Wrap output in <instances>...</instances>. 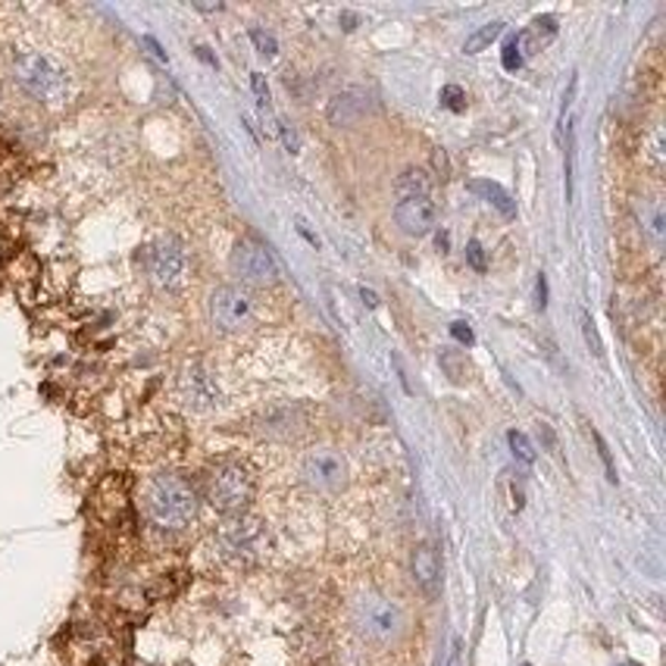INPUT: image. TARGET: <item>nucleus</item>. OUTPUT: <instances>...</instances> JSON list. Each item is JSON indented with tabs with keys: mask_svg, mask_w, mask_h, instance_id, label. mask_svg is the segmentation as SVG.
Instances as JSON below:
<instances>
[{
	"mask_svg": "<svg viewBox=\"0 0 666 666\" xmlns=\"http://www.w3.org/2000/svg\"><path fill=\"white\" fill-rule=\"evenodd\" d=\"M394 220L408 235L423 239L438 225V204L432 201V194H426V198H404L394 207Z\"/></svg>",
	"mask_w": 666,
	"mask_h": 666,
	"instance_id": "obj_8",
	"label": "nucleus"
},
{
	"mask_svg": "<svg viewBox=\"0 0 666 666\" xmlns=\"http://www.w3.org/2000/svg\"><path fill=\"white\" fill-rule=\"evenodd\" d=\"M179 391H182V401L188 408L198 410V413H207L220 404V389H216V379L204 370V367H188L179 379Z\"/></svg>",
	"mask_w": 666,
	"mask_h": 666,
	"instance_id": "obj_9",
	"label": "nucleus"
},
{
	"mask_svg": "<svg viewBox=\"0 0 666 666\" xmlns=\"http://www.w3.org/2000/svg\"><path fill=\"white\" fill-rule=\"evenodd\" d=\"M469 191H476L482 194L485 201L491 207H498L504 216H514L517 213V204H514V198L498 186V182H469Z\"/></svg>",
	"mask_w": 666,
	"mask_h": 666,
	"instance_id": "obj_14",
	"label": "nucleus"
},
{
	"mask_svg": "<svg viewBox=\"0 0 666 666\" xmlns=\"http://www.w3.org/2000/svg\"><path fill=\"white\" fill-rule=\"evenodd\" d=\"M251 41L257 44V51L263 56H273L278 51L276 38L269 35V32H263V29H251Z\"/></svg>",
	"mask_w": 666,
	"mask_h": 666,
	"instance_id": "obj_21",
	"label": "nucleus"
},
{
	"mask_svg": "<svg viewBox=\"0 0 666 666\" xmlns=\"http://www.w3.org/2000/svg\"><path fill=\"white\" fill-rule=\"evenodd\" d=\"M10 70H13L19 88L44 107H60L73 97V73L51 51L19 47V51H13Z\"/></svg>",
	"mask_w": 666,
	"mask_h": 666,
	"instance_id": "obj_1",
	"label": "nucleus"
},
{
	"mask_svg": "<svg viewBox=\"0 0 666 666\" xmlns=\"http://www.w3.org/2000/svg\"><path fill=\"white\" fill-rule=\"evenodd\" d=\"M300 479H304L307 488H314V491L335 495L348 482V463L332 447H314L304 457V463H300Z\"/></svg>",
	"mask_w": 666,
	"mask_h": 666,
	"instance_id": "obj_7",
	"label": "nucleus"
},
{
	"mask_svg": "<svg viewBox=\"0 0 666 666\" xmlns=\"http://www.w3.org/2000/svg\"><path fill=\"white\" fill-rule=\"evenodd\" d=\"M394 191H398L401 201L404 198H426V194H432V182H429V176L423 169H404L398 176V182H394Z\"/></svg>",
	"mask_w": 666,
	"mask_h": 666,
	"instance_id": "obj_13",
	"label": "nucleus"
},
{
	"mask_svg": "<svg viewBox=\"0 0 666 666\" xmlns=\"http://www.w3.org/2000/svg\"><path fill=\"white\" fill-rule=\"evenodd\" d=\"M141 510L154 529L182 532L198 517V488L179 473H160L145 485Z\"/></svg>",
	"mask_w": 666,
	"mask_h": 666,
	"instance_id": "obj_2",
	"label": "nucleus"
},
{
	"mask_svg": "<svg viewBox=\"0 0 666 666\" xmlns=\"http://www.w3.org/2000/svg\"><path fill=\"white\" fill-rule=\"evenodd\" d=\"M594 444H598V454H601V461H604V466H607V479L616 482V469H613V461H611V451H607V442L594 432Z\"/></svg>",
	"mask_w": 666,
	"mask_h": 666,
	"instance_id": "obj_24",
	"label": "nucleus"
},
{
	"mask_svg": "<svg viewBox=\"0 0 666 666\" xmlns=\"http://www.w3.org/2000/svg\"><path fill=\"white\" fill-rule=\"evenodd\" d=\"M204 495L216 514L241 517L257 495V476L247 463L222 461L210 469Z\"/></svg>",
	"mask_w": 666,
	"mask_h": 666,
	"instance_id": "obj_3",
	"label": "nucleus"
},
{
	"mask_svg": "<svg viewBox=\"0 0 666 666\" xmlns=\"http://www.w3.org/2000/svg\"><path fill=\"white\" fill-rule=\"evenodd\" d=\"M623 666H630V664H623Z\"/></svg>",
	"mask_w": 666,
	"mask_h": 666,
	"instance_id": "obj_28",
	"label": "nucleus"
},
{
	"mask_svg": "<svg viewBox=\"0 0 666 666\" xmlns=\"http://www.w3.org/2000/svg\"><path fill=\"white\" fill-rule=\"evenodd\" d=\"M451 335H454V338H457L461 345H466V348H469V345L476 341V335H473V329H469L466 323H454V326H451Z\"/></svg>",
	"mask_w": 666,
	"mask_h": 666,
	"instance_id": "obj_25",
	"label": "nucleus"
},
{
	"mask_svg": "<svg viewBox=\"0 0 666 666\" xmlns=\"http://www.w3.org/2000/svg\"><path fill=\"white\" fill-rule=\"evenodd\" d=\"M526 666H529V664H526Z\"/></svg>",
	"mask_w": 666,
	"mask_h": 666,
	"instance_id": "obj_30",
	"label": "nucleus"
},
{
	"mask_svg": "<svg viewBox=\"0 0 666 666\" xmlns=\"http://www.w3.org/2000/svg\"><path fill=\"white\" fill-rule=\"evenodd\" d=\"M145 273L150 285L160 292H176L188 276V251L186 244L172 235H163L145 251Z\"/></svg>",
	"mask_w": 666,
	"mask_h": 666,
	"instance_id": "obj_4",
	"label": "nucleus"
},
{
	"mask_svg": "<svg viewBox=\"0 0 666 666\" xmlns=\"http://www.w3.org/2000/svg\"><path fill=\"white\" fill-rule=\"evenodd\" d=\"M466 260H469V266H473V269L485 273V254H482L479 241H469V244H466Z\"/></svg>",
	"mask_w": 666,
	"mask_h": 666,
	"instance_id": "obj_23",
	"label": "nucleus"
},
{
	"mask_svg": "<svg viewBox=\"0 0 666 666\" xmlns=\"http://www.w3.org/2000/svg\"><path fill=\"white\" fill-rule=\"evenodd\" d=\"M442 104L447 110L463 113L466 110V92H463L461 85H444L442 88Z\"/></svg>",
	"mask_w": 666,
	"mask_h": 666,
	"instance_id": "obj_20",
	"label": "nucleus"
},
{
	"mask_svg": "<svg viewBox=\"0 0 666 666\" xmlns=\"http://www.w3.org/2000/svg\"><path fill=\"white\" fill-rule=\"evenodd\" d=\"M251 88H254V94H257L260 113H263V116H273V104H269V85H266V75L251 73Z\"/></svg>",
	"mask_w": 666,
	"mask_h": 666,
	"instance_id": "obj_18",
	"label": "nucleus"
},
{
	"mask_svg": "<svg viewBox=\"0 0 666 666\" xmlns=\"http://www.w3.org/2000/svg\"><path fill=\"white\" fill-rule=\"evenodd\" d=\"M579 323H582V335H585V345L592 348L594 357H604V341H601V335L594 329V319L585 310L579 314Z\"/></svg>",
	"mask_w": 666,
	"mask_h": 666,
	"instance_id": "obj_17",
	"label": "nucleus"
},
{
	"mask_svg": "<svg viewBox=\"0 0 666 666\" xmlns=\"http://www.w3.org/2000/svg\"><path fill=\"white\" fill-rule=\"evenodd\" d=\"M504 32V22H488V25H482L479 32H473V35L466 38V44H463V51L466 54H482L485 47H491L495 41Z\"/></svg>",
	"mask_w": 666,
	"mask_h": 666,
	"instance_id": "obj_15",
	"label": "nucleus"
},
{
	"mask_svg": "<svg viewBox=\"0 0 666 666\" xmlns=\"http://www.w3.org/2000/svg\"><path fill=\"white\" fill-rule=\"evenodd\" d=\"M276 135H282V141H285V148L292 150V154H297L300 150V138H297V131L285 123V119H278V129Z\"/></svg>",
	"mask_w": 666,
	"mask_h": 666,
	"instance_id": "obj_22",
	"label": "nucleus"
},
{
	"mask_svg": "<svg viewBox=\"0 0 666 666\" xmlns=\"http://www.w3.org/2000/svg\"><path fill=\"white\" fill-rule=\"evenodd\" d=\"M507 442H510V451H514V457H517L519 463H526V466H532V463H536V447H532V442H529L522 432L514 429V432L507 435Z\"/></svg>",
	"mask_w": 666,
	"mask_h": 666,
	"instance_id": "obj_16",
	"label": "nucleus"
},
{
	"mask_svg": "<svg viewBox=\"0 0 666 666\" xmlns=\"http://www.w3.org/2000/svg\"><path fill=\"white\" fill-rule=\"evenodd\" d=\"M360 297H363L370 307H379V297H376V292H370V288H360Z\"/></svg>",
	"mask_w": 666,
	"mask_h": 666,
	"instance_id": "obj_27",
	"label": "nucleus"
},
{
	"mask_svg": "<svg viewBox=\"0 0 666 666\" xmlns=\"http://www.w3.org/2000/svg\"><path fill=\"white\" fill-rule=\"evenodd\" d=\"M367 110H370V97H367L363 92H357V88H351V92L335 94L332 101H329V110H326V116H329V123H332V126L345 129V126L360 123V119L367 116Z\"/></svg>",
	"mask_w": 666,
	"mask_h": 666,
	"instance_id": "obj_10",
	"label": "nucleus"
},
{
	"mask_svg": "<svg viewBox=\"0 0 666 666\" xmlns=\"http://www.w3.org/2000/svg\"><path fill=\"white\" fill-rule=\"evenodd\" d=\"M0 101H3V97H0Z\"/></svg>",
	"mask_w": 666,
	"mask_h": 666,
	"instance_id": "obj_29",
	"label": "nucleus"
},
{
	"mask_svg": "<svg viewBox=\"0 0 666 666\" xmlns=\"http://www.w3.org/2000/svg\"><path fill=\"white\" fill-rule=\"evenodd\" d=\"M232 273L244 288H269L278 282V266L273 254L257 241H239L232 251Z\"/></svg>",
	"mask_w": 666,
	"mask_h": 666,
	"instance_id": "obj_6",
	"label": "nucleus"
},
{
	"mask_svg": "<svg viewBox=\"0 0 666 666\" xmlns=\"http://www.w3.org/2000/svg\"><path fill=\"white\" fill-rule=\"evenodd\" d=\"M254 310H257V300L244 285H220L207 300L210 323L220 332H241L244 326H251Z\"/></svg>",
	"mask_w": 666,
	"mask_h": 666,
	"instance_id": "obj_5",
	"label": "nucleus"
},
{
	"mask_svg": "<svg viewBox=\"0 0 666 666\" xmlns=\"http://www.w3.org/2000/svg\"><path fill=\"white\" fill-rule=\"evenodd\" d=\"M536 295H538L536 307H538V310H545V307H548V278H545V276H538Z\"/></svg>",
	"mask_w": 666,
	"mask_h": 666,
	"instance_id": "obj_26",
	"label": "nucleus"
},
{
	"mask_svg": "<svg viewBox=\"0 0 666 666\" xmlns=\"http://www.w3.org/2000/svg\"><path fill=\"white\" fill-rule=\"evenodd\" d=\"M500 63H504V70H507V73H517L519 66H522V51H519L517 35L507 38V44H504V54H500Z\"/></svg>",
	"mask_w": 666,
	"mask_h": 666,
	"instance_id": "obj_19",
	"label": "nucleus"
},
{
	"mask_svg": "<svg viewBox=\"0 0 666 666\" xmlns=\"http://www.w3.org/2000/svg\"><path fill=\"white\" fill-rule=\"evenodd\" d=\"M363 630H370L372 635H391L398 630V613L389 604L370 601L367 611H363Z\"/></svg>",
	"mask_w": 666,
	"mask_h": 666,
	"instance_id": "obj_12",
	"label": "nucleus"
},
{
	"mask_svg": "<svg viewBox=\"0 0 666 666\" xmlns=\"http://www.w3.org/2000/svg\"><path fill=\"white\" fill-rule=\"evenodd\" d=\"M410 573H413V582L423 592L438 594V585H442V560H438V551L432 545H420L413 551V560H410Z\"/></svg>",
	"mask_w": 666,
	"mask_h": 666,
	"instance_id": "obj_11",
	"label": "nucleus"
}]
</instances>
